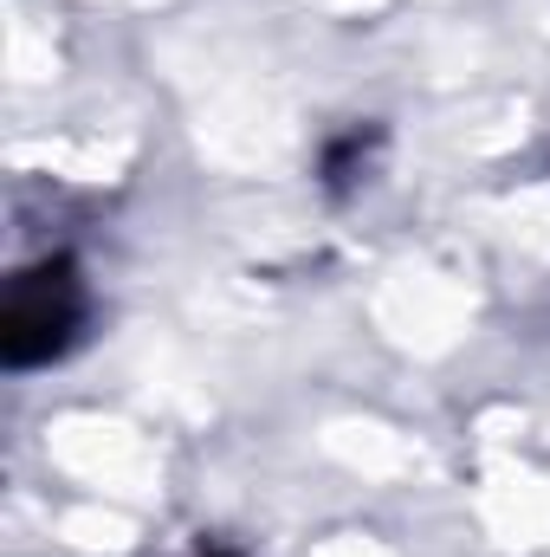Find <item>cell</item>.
<instances>
[{
	"instance_id": "1",
	"label": "cell",
	"mask_w": 550,
	"mask_h": 557,
	"mask_svg": "<svg viewBox=\"0 0 550 557\" xmlns=\"http://www.w3.org/2000/svg\"><path fill=\"white\" fill-rule=\"evenodd\" d=\"M78 324H85V278H78V267L65 253L26 267L13 278V292H7V311H0V357H7V370H33V363L65 357Z\"/></svg>"
},
{
	"instance_id": "2",
	"label": "cell",
	"mask_w": 550,
	"mask_h": 557,
	"mask_svg": "<svg viewBox=\"0 0 550 557\" xmlns=\"http://www.w3.org/2000/svg\"><path fill=\"white\" fill-rule=\"evenodd\" d=\"M201 557H234V552H201Z\"/></svg>"
}]
</instances>
